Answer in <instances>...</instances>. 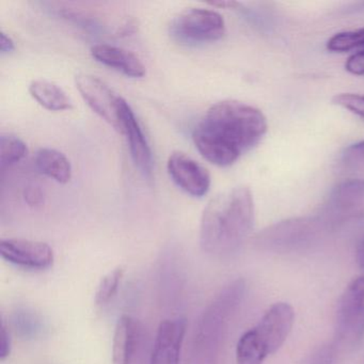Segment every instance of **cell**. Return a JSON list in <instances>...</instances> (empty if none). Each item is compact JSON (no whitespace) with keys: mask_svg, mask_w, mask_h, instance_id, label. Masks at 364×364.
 <instances>
[{"mask_svg":"<svg viewBox=\"0 0 364 364\" xmlns=\"http://www.w3.org/2000/svg\"><path fill=\"white\" fill-rule=\"evenodd\" d=\"M342 163L347 167H360L364 165V139L344 149Z\"/></svg>","mask_w":364,"mask_h":364,"instance_id":"cell-22","label":"cell"},{"mask_svg":"<svg viewBox=\"0 0 364 364\" xmlns=\"http://www.w3.org/2000/svg\"><path fill=\"white\" fill-rule=\"evenodd\" d=\"M146 349L144 325L129 315L121 316L112 341V364H144Z\"/></svg>","mask_w":364,"mask_h":364,"instance_id":"cell-7","label":"cell"},{"mask_svg":"<svg viewBox=\"0 0 364 364\" xmlns=\"http://www.w3.org/2000/svg\"><path fill=\"white\" fill-rule=\"evenodd\" d=\"M266 358L267 355L259 344L253 328L245 332L236 346L237 364H263Z\"/></svg>","mask_w":364,"mask_h":364,"instance_id":"cell-17","label":"cell"},{"mask_svg":"<svg viewBox=\"0 0 364 364\" xmlns=\"http://www.w3.org/2000/svg\"><path fill=\"white\" fill-rule=\"evenodd\" d=\"M336 333L353 344L364 336V276L353 279L343 293L336 313Z\"/></svg>","mask_w":364,"mask_h":364,"instance_id":"cell-6","label":"cell"},{"mask_svg":"<svg viewBox=\"0 0 364 364\" xmlns=\"http://www.w3.org/2000/svg\"><path fill=\"white\" fill-rule=\"evenodd\" d=\"M0 255L6 261L18 267L31 270H44L54 263L52 247L43 242L6 238L0 240Z\"/></svg>","mask_w":364,"mask_h":364,"instance_id":"cell-9","label":"cell"},{"mask_svg":"<svg viewBox=\"0 0 364 364\" xmlns=\"http://www.w3.org/2000/svg\"><path fill=\"white\" fill-rule=\"evenodd\" d=\"M185 333L186 321L184 318L161 321L151 353L150 364H180Z\"/></svg>","mask_w":364,"mask_h":364,"instance_id":"cell-12","label":"cell"},{"mask_svg":"<svg viewBox=\"0 0 364 364\" xmlns=\"http://www.w3.org/2000/svg\"><path fill=\"white\" fill-rule=\"evenodd\" d=\"M332 103L349 110L364 120V95L355 93H340L332 99Z\"/></svg>","mask_w":364,"mask_h":364,"instance_id":"cell-21","label":"cell"},{"mask_svg":"<svg viewBox=\"0 0 364 364\" xmlns=\"http://www.w3.org/2000/svg\"><path fill=\"white\" fill-rule=\"evenodd\" d=\"M295 321L293 306L287 302L270 306L257 327L253 328L266 355H272L281 348L291 333Z\"/></svg>","mask_w":364,"mask_h":364,"instance_id":"cell-8","label":"cell"},{"mask_svg":"<svg viewBox=\"0 0 364 364\" xmlns=\"http://www.w3.org/2000/svg\"><path fill=\"white\" fill-rule=\"evenodd\" d=\"M12 341L9 329L5 321L0 325V361H5L11 353Z\"/></svg>","mask_w":364,"mask_h":364,"instance_id":"cell-24","label":"cell"},{"mask_svg":"<svg viewBox=\"0 0 364 364\" xmlns=\"http://www.w3.org/2000/svg\"><path fill=\"white\" fill-rule=\"evenodd\" d=\"M121 134L127 137L132 159L138 169L141 170L146 176H150L153 168L152 151L133 109L125 100L122 106Z\"/></svg>","mask_w":364,"mask_h":364,"instance_id":"cell-13","label":"cell"},{"mask_svg":"<svg viewBox=\"0 0 364 364\" xmlns=\"http://www.w3.org/2000/svg\"><path fill=\"white\" fill-rule=\"evenodd\" d=\"M36 167L44 176L60 184H67L72 178V166L63 153L50 148H42L35 157Z\"/></svg>","mask_w":364,"mask_h":364,"instance_id":"cell-16","label":"cell"},{"mask_svg":"<svg viewBox=\"0 0 364 364\" xmlns=\"http://www.w3.org/2000/svg\"><path fill=\"white\" fill-rule=\"evenodd\" d=\"M363 210L364 178H349L332 189L326 203L323 219L326 223H340Z\"/></svg>","mask_w":364,"mask_h":364,"instance_id":"cell-10","label":"cell"},{"mask_svg":"<svg viewBox=\"0 0 364 364\" xmlns=\"http://www.w3.org/2000/svg\"><path fill=\"white\" fill-rule=\"evenodd\" d=\"M28 152L26 144L18 136L1 134L0 136V166L3 169L22 161Z\"/></svg>","mask_w":364,"mask_h":364,"instance_id":"cell-18","label":"cell"},{"mask_svg":"<svg viewBox=\"0 0 364 364\" xmlns=\"http://www.w3.org/2000/svg\"><path fill=\"white\" fill-rule=\"evenodd\" d=\"M210 5L214 6V7L225 8V9H235L240 4L236 1H213L210 3Z\"/></svg>","mask_w":364,"mask_h":364,"instance_id":"cell-28","label":"cell"},{"mask_svg":"<svg viewBox=\"0 0 364 364\" xmlns=\"http://www.w3.org/2000/svg\"><path fill=\"white\" fill-rule=\"evenodd\" d=\"M345 69L353 75L364 76V50L351 55L345 63Z\"/></svg>","mask_w":364,"mask_h":364,"instance_id":"cell-23","label":"cell"},{"mask_svg":"<svg viewBox=\"0 0 364 364\" xmlns=\"http://www.w3.org/2000/svg\"><path fill=\"white\" fill-rule=\"evenodd\" d=\"M123 276L124 269L122 267H117L102 279L95 293V301L97 306L107 304L116 296Z\"/></svg>","mask_w":364,"mask_h":364,"instance_id":"cell-20","label":"cell"},{"mask_svg":"<svg viewBox=\"0 0 364 364\" xmlns=\"http://www.w3.org/2000/svg\"><path fill=\"white\" fill-rule=\"evenodd\" d=\"M170 33L182 43H208L225 36V23L221 14L214 10L189 8L172 20Z\"/></svg>","mask_w":364,"mask_h":364,"instance_id":"cell-4","label":"cell"},{"mask_svg":"<svg viewBox=\"0 0 364 364\" xmlns=\"http://www.w3.org/2000/svg\"><path fill=\"white\" fill-rule=\"evenodd\" d=\"M91 56L102 65L120 72L131 78L146 75V67L139 58L129 50L109 44H97L91 48Z\"/></svg>","mask_w":364,"mask_h":364,"instance_id":"cell-14","label":"cell"},{"mask_svg":"<svg viewBox=\"0 0 364 364\" xmlns=\"http://www.w3.org/2000/svg\"><path fill=\"white\" fill-rule=\"evenodd\" d=\"M358 48L364 50V28L336 33L327 42V50L332 53H346Z\"/></svg>","mask_w":364,"mask_h":364,"instance_id":"cell-19","label":"cell"},{"mask_svg":"<svg viewBox=\"0 0 364 364\" xmlns=\"http://www.w3.org/2000/svg\"><path fill=\"white\" fill-rule=\"evenodd\" d=\"M14 50H16V44H14L12 38L1 31V33H0V52H1V54H9V53L14 52Z\"/></svg>","mask_w":364,"mask_h":364,"instance_id":"cell-26","label":"cell"},{"mask_svg":"<svg viewBox=\"0 0 364 364\" xmlns=\"http://www.w3.org/2000/svg\"><path fill=\"white\" fill-rule=\"evenodd\" d=\"M255 201L247 186H236L208 202L200 225L202 250L223 257L237 251L252 231Z\"/></svg>","mask_w":364,"mask_h":364,"instance_id":"cell-2","label":"cell"},{"mask_svg":"<svg viewBox=\"0 0 364 364\" xmlns=\"http://www.w3.org/2000/svg\"><path fill=\"white\" fill-rule=\"evenodd\" d=\"M24 199L29 206H40L44 202V193L38 185H28L24 191Z\"/></svg>","mask_w":364,"mask_h":364,"instance_id":"cell-25","label":"cell"},{"mask_svg":"<svg viewBox=\"0 0 364 364\" xmlns=\"http://www.w3.org/2000/svg\"><path fill=\"white\" fill-rule=\"evenodd\" d=\"M355 261H357L360 269L364 272V237L358 244L357 250H355Z\"/></svg>","mask_w":364,"mask_h":364,"instance_id":"cell-27","label":"cell"},{"mask_svg":"<svg viewBox=\"0 0 364 364\" xmlns=\"http://www.w3.org/2000/svg\"><path fill=\"white\" fill-rule=\"evenodd\" d=\"M31 97L50 112H63L73 108V102L61 87L46 80H37L29 85Z\"/></svg>","mask_w":364,"mask_h":364,"instance_id":"cell-15","label":"cell"},{"mask_svg":"<svg viewBox=\"0 0 364 364\" xmlns=\"http://www.w3.org/2000/svg\"><path fill=\"white\" fill-rule=\"evenodd\" d=\"M244 291V281H234L206 306L193 329L187 364H217L228 321Z\"/></svg>","mask_w":364,"mask_h":364,"instance_id":"cell-3","label":"cell"},{"mask_svg":"<svg viewBox=\"0 0 364 364\" xmlns=\"http://www.w3.org/2000/svg\"><path fill=\"white\" fill-rule=\"evenodd\" d=\"M263 112L234 100L214 104L193 129L200 154L218 167H229L252 150L267 133Z\"/></svg>","mask_w":364,"mask_h":364,"instance_id":"cell-1","label":"cell"},{"mask_svg":"<svg viewBox=\"0 0 364 364\" xmlns=\"http://www.w3.org/2000/svg\"><path fill=\"white\" fill-rule=\"evenodd\" d=\"M75 84L89 107L121 134L124 99L117 95L105 82L91 74H78Z\"/></svg>","mask_w":364,"mask_h":364,"instance_id":"cell-5","label":"cell"},{"mask_svg":"<svg viewBox=\"0 0 364 364\" xmlns=\"http://www.w3.org/2000/svg\"><path fill=\"white\" fill-rule=\"evenodd\" d=\"M167 169L172 181L188 195L201 198L210 191V176L208 169L186 153H172L168 159Z\"/></svg>","mask_w":364,"mask_h":364,"instance_id":"cell-11","label":"cell"}]
</instances>
